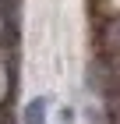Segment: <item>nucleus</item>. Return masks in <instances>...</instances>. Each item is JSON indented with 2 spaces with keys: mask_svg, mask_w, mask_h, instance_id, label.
<instances>
[{
  "mask_svg": "<svg viewBox=\"0 0 120 124\" xmlns=\"http://www.w3.org/2000/svg\"><path fill=\"white\" fill-rule=\"evenodd\" d=\"M21 121H25V124H42V121H46V99H32V103L25 106Z\"/></svg>",
  "mask_w": 120,
  "mask_h": 124,
  "instance_id": "f257e3e1",
  "label": "nucleus"
}]
</instances>
